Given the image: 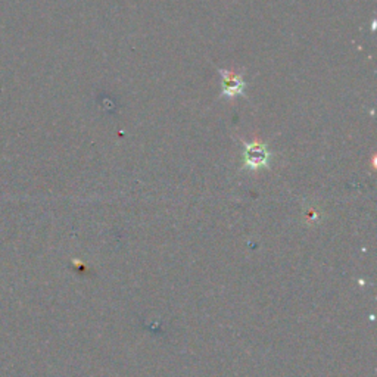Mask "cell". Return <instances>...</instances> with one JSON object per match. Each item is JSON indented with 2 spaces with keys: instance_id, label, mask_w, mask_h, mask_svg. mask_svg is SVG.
<instances>
[{
  "instance_id": "1",
  "label": "cell",
  "mask_w": 377,
  "mask_h": 377,
  "mask_svg": "<svg viewBox=\"0 0 377 377\" xmlns=\"http://www.w3.org/2000/svg\"><path fill=\"white\" fill-rule=\"evenodd\" d=\"M220 75H221V96L229 99L244 96L246 84L242 75L227 70H220Z\"/></svg>"
},
{
  "instance_id": "2",
  "label": "cell",
  "mask_w": 377,
  "mask_h": 377,
  "mask_svg": "<svg viewBox=\"0 0 377 377\" xmlns=\"http://www.w3.org/2000/svg\"><path fill=\"white\" fill-rule=\"evenodd\" d=\"M245 158H246V164L249 167H261L268 159V152L267 147L261 143H251L246 145V150H245Z\"/></svg>"
}]
</instances>
